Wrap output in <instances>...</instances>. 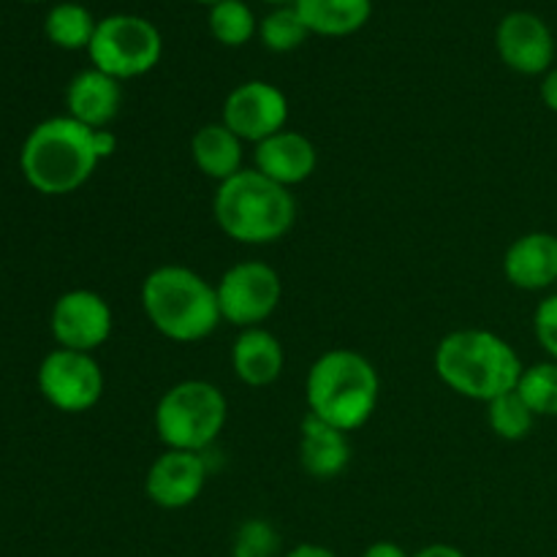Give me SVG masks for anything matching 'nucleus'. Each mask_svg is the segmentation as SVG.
Returning a JSON list of instances; mask_svg holds the SVG:
<instances>
[{
    "label": "nucleus",
    "instance_id": "obj_1",
    "mask_svg": "<svg viewBox=\"0 0 557 557\" xmlns=\"http://www.w3.org/2000/svg\"><path fill=\"white\" fill-rule=\"evenodd\" d=\"M435 373L455 395L490 403L517 389L520 354L490 330H455L435 348Z\"/></svg>",
    "mask_w": 557,
    "mask_h": 557
},
{
    "label": "nucleus",
    "instance_id": "obj_2",
    "mask_svg": "<svg viewBox=\"0 0 557 557\" xmlns=\"http://www.w3.org/2000/svg\"><path fill=\"white\" fill-rule=\"evenodd\" d=\"M212 215L234 243L272 245L292 232L297 221V199L292 188L264 177L259 169H243L218 185Z\"/></svg>",
    "mask_w": 557,
    "mask_h": 557
},
{
    "label": "nucleus",
    "instance_id": "obj_3",
    "mask_svg": "<svg viewBox=\"0 0 557 557\" xmlns=\"http://www.w3.org/2000/svg\"><path fill=\"white\" fill-rule=\"evenodd\" d=\"M381 379L373 362L351 348L324 351L308 370L305 400L310 417L354 433L373 417L379 406Z\"/></svg>",
    "mask_w": 557,
    "mask_h": 557
},
{
    "label": "nucleus",
    "instance_id": "obj_4",
    "mask_svg": "<svg viewBox=\"0 0 557 557\" xmlns=\"http://www.w3.org/2000/svg\"><path fill=\"white\" fill-rule=\"evenodd\" d=\"M98 163L96 128H87L69 114L38 123L20 152L27 185L44 196L74 194L92 177Z\"/></svg>",
    "mask_w": 557,
    "mask_h": 557
},
{
    "label": "nucleus",
    "instance_id": "obj_5",
    "mask_svg": "<svg viewBox=\"0 0 557 557\" xmlns=\"http://www.w3.org/2000/svg\"><path fill=\"white\" fill-rule=\"evenodd\" d=\"M139 299L152 330L174 343L205 341L223 321L215 286L190 267L163 264L152 270L141 283Z\"/></svg>",
    "mask_w": 557,
    "mask_h": 557
},
{
    "label": "nucleus",
    "instance_id": "obj_6",
    "mask_svg": "<svg viewBox=\"0 0 557 557\" xmlns=\"http://www.w3.org/2000/svg\"><path fill=\"white\" fill-rule=\"evenodd\" d=\"M228 403L215 384L201 379L180 381L156 406V433L166 449L205 455L226 428Z\"/></svg>",
    "mask_w": 557,
    "mask_h": 557
},
{
    "label": "nucleus",
    "instance_id": "obj_7",
    "mask_svg": "<svg viewBox=\"0 0 557 557\" xmlns=\"http://www.w3.org/2000/svg\"><path fill=\"white\" fill-rule=\"evenodd\" d=\"M87 54L92 69L117 82L145 76L163 54V38L150 20L136 14H112L98 22Z\"/></svg>",
    "mask_w": 557,
    "mask_h": 557
},
{
    "label": "nucleus",
    "instance_id": "obj_8",
    "mask_svg": "<svg viewBox=\"0 0 557 557\" xmlns=\"http://www.w3.org/2000/svg\"><path fill=\"white\" fill-rule=\"evenodd\" d=\"M215 294L221 319L239 330H250L275 313L283 297V283L275 267L264 261H239L223 272Z\"/></svg>",
    "mask_w": 557,
    "mask_h": 557
},
{
    "label": "nucleus",
    "instance_id": "obj_9",
    "mask_svg": "<svg viewBox=\"0 0 557 557\" xmlns=\"http://www.w3.org/2000/svg\"><path fill=\"white\" fill-rule=\"evenodd\" d=\"M38 389L44 400L63 413H85L103 397V370L92 354L54 348L38 368Z\"/></svg>",
    "mask_w": 557,
    "mask_h": 557
},
{
    "label": "nucleus",
    "instance_id": "obj_10",
    "mask_svg": "<svg viewBox=\"0 0 557 557\" xmlns=\"http://www.w3.org/2000/svg\"><path fill=\"white\" fill-rule=\"evenodd\" d=\"M286 120L288 98L283 96L281 87L270 85V82H243L223 101L221 123L239 139L253 141V145L281 134L286 128Z\"/></svg>",
    "mask_w": 557,
    "mask_h": 557
},
{
    "label": "nucleus",
    "instance_id": "obj_11",
    "mask_svg": "<svg viewBox=\"0 0 557 557\" xmlns=\"http://www.w3.org/2000/svg\"><path fill=\"white\" fill-rule=\"evenodd\" d=\"M112 308L107 299L87 288L65 292L52 308V337L60 348L92 354L112 335Z\"/></svg>",
    "mask_w": 557,
    "mask_h": 557
},
{
    "label": "nucleus",
    "instance_id": "obj_12",
    "mask_svg": "<svg viewBox=\"0 0 557 557\" xmlns=\"http://www.w3.org/2000/svg\"><path fill=\"white\" fill-rule=\"evenodd\" d=\"M495 47L511 71L525 76L547 74L555 60V38L547 22L531 11H511L495 30Z\"/></svg>",
    "mask_w": 557,
    "mask_h": 557
},
{
    "label": "nucleus",
    "instance_id": "obj_13",
    "mask_svg": "<svg viewBox=\"0 0 557 557\" xmlns=\"http://www.w3.org/2000/svg\"><path fill=\"white\" fill-rule=\"evenodd\" d=\"M210 466L201 451L166 449L156 457L145 476V493L158 509L177 511L194 504L205 490Z\"/></svg>",
    "mask_w": 557,
    "mask_h": 557
},
{
    "label": "nucleus",
    "instance_id": "obj_14",
    "mask_svg": "<svg viewBox=\"0 0 557 557\" xmlns=\"http://www.w3.org/2000/svg\"><path fill=\"white\" fill-rule=\"evenodd\" d=\"M506 281L522 292H544L557 283V237L531 232L517 237L504 256Z\"/></svg>",
    "mask_w": 557,
    "mask_h": 557
},
{
    "label": "nucleus",
    "instance_id": "obj_15",
    "mask_svg": "<svg viewBox=\"0 0 557 557\" xmlns=\"http://www.w3.org/2000/svg\"><path fill=\"white\" fill-rule=\"evenodd\" d=\"M253 161L264 177L292 188V185L313 177L315 166H319V152L308 136L283 128L281 134L256 145Z\"/></svg>",
    "mask_w": 557,
    "mask_h": 557
},
{
    "label": "nucleus",
    "instance_id": "obj_16",
    "mask_svg": "<svg viewBox=\"0 0 557 557\" xmlns=\"http://www.w3.org/2000/svg\"><path fill=\"white\" fill-rule=\"evenodd\" d=\"M120 103H123L120 82L98 69L79 71L65 90L69 117L79 120L87 128H107L117 117Z\"/></svg>",
    "mask_w": 557,
    "mask_h": 557
},
{
    "label": "nucleus",
    "instance_id": "obj_17",
    "mask_svg": "<svg viewBox=\"0 0 557 557\" xmlns=\"http://www.w3.org/2000/svg\"><path fill=\"white\" fill-rule=\"evenodd\" d=\"M283 364H286V354L270 330L264 326L239 330L232 346V368L245 386L261 389V386L275 384L283 373Z\"/></svg>",
    "mask_w": 557,
    "mask_h": 557
},
{
    "label": "nucleus",
    "instance_id": "obj_18",
    "mask_svg": "<svg viewBox=\"0 0 557 557\" xmlns=\"http://www.w3.org/2000/svg\"><path fill=\"white\" fill-rule=\"evenodd\" d=\"M299 462L313 479H321V482L337 479L351 462L348 433L308 413L299 428Z\"/></svg>",
    "mask_w": 557,
    "mask_h": 557
},
{
    "label": "nucleus",
    "instance_id": "obj_19",
    "mask_svg": "<svg viewBox=\"0 0 557 557\" xmlns=\"http://www.w3.org/2000/svg\"><path fill=\"white\" fill-rule=\"evenodd\" d=\"M243 145L245 141L223 123H207L190 139V156L205 177L221 185L243 172Z\"/></svg>",
    "mask_w": 557,
    "mask_h": 557
},
{
    "label": "nucleus",
    "instance_id": "obj_20",
    "mask_svg": "<svg viewBox=\"0 0 557 557\" xmlns=\"http://www.w3.org/2000/svg\"><path fill=\"white\" fill-rule=\"evenodd\" d=\"M294 9L310 33L330 38L362 30L373 14L370 0H294Z\"/></svg>",
    "mask_w": 557,
    "mask_h": 557
},
{
    "label": "nucleus",
    "instance_id": "obj_21",
    "mask_svg": "<svg viewBox=\"0 0 557 557\" xmlns=\"http://www.w3.org/2000/svg\"><path fill=\"white\" fill-rule=\"evenodd\" d=\"M96 27L98 22L79 3H58L44 22V33H47L49 41L60 49H69V52L90 47Z\"/></svg>",
    "mask_w": 557,
    "mask_h": 557
},
{
    "label": "nucleus",
    "instance_id": "obj_22",
    "mask_svg": "<svg viewBox=\"0 0 557 557\" xmlns=\"http://www.w3.org/2000/svg\"><path fill=\"white\" fill-rule=\"evenodd\" d=\"M487 422L498 438L504 441H522L533 430L536 413L531 411L522 395L517 389L495 397L487 403Z\"/></svg>",
    "mask_w": 557,
    "mask_h": 557
},
{
    "label": "nucleus",
    "instance_id": "obj_23",
    "mask_svg": "<svg viewBox=\"0 0 557 557\" xmlns=\"http://www.w3.org/2000/svg\"><path fill=\"white\" fill-rule=\"evenodd\" d=\"M210 33L223 47H245L256 36V16L243 0H221L210 5Z\"/></svg>",
    "mask_w": 557,
    "mask_h": 557
},
{
    "label": "nucleus",
    "instance_id": "obj_24",
    "mask_svg": "<svg viewBox=\"0 0 557 557\" xmlns=\"http://www.w3.org/2000/svg\"><path fill=\"white\" fill-rule=\"evenodd\" d=\"M261 44H264L270 52H294L297 47H302L308 41L310 30L305 27L302 16L297 14L294 5H281L272 14H267L259 25Z\"/></svg>",
    "mask_w": 557,
    "mask_h": 557
},
{
    "label": "nucleus",
    "instance_id": "obj_25",
    "mask_svg": "<svg viewBox=\"0 0 557 557\" xmlns=\"http://www.w3.org/2000/svg\"><path fill=\"white\" fill-rule=\"evenodd\" d=\"M517 392L536 417H557V362L549 359L522 370Z\"/></svg>",
    "mask_w": 557,
    "mask_h": 557
},
{
    "label": "nucleus",
    "instance_id": "obj_26",
    "mask_svg": "<svg viewBox=\"0 0 557 557\" xmlns=\"http://www.w3.org/2000/svg\"><path fill=\"white\" fill-rule=\"evenodd\" d=\"M281 539H277L275 528L267 520H248L237 528L234 536V557H275Z\"/></svg>",
    "mask_w": 557,
    "mask_h": 557
},
{
    "label": "nucleus",
    "instance_id": "obj_27",
    "mask_svg": "<svg viewBox=\"0 0 557 557\" xmlns=\"http://www.w3.org/2000/svg\"><path fill=\"white\" fill-rule=\"evenodd\" d=\"M533 332L549 359L557 362V294H549L539 302L536 313H533Z\"/></svg>",
    "mask_w": 557,
    "mask_h": 557
},
{
    "label": "nucleus",
    "instance_id": "obj_28",
    "mask_svg": "<svg viewBox=\"0 0 557 557\" xmlns=\"http://www.w3.org/2000/svg\"><path fill=\"white\" fill-rule=\"evenodd\" d=\"M542 101L549 112H557V69H549L542 79Z\"/></svg>",
    "mask_w": 557,
    "mask_h": 557
},
{
    "label": "nucleus",
    "instance_id": "obj_29",
    "mask_svg": "<svg viewBox=\"0 0 557 557\" xmlns=\"http://www.w3.org/2000/svg\"><path fill=\"white\" fill-rule=\"evenodd\" d=\"M362 557H411V555H408L406 549L395 542H375L364 549Z\"/></svg>",
    "mask_w": 557,
    "mask_h": 557
},
{
    "label": "nucleus",
    "instance_id": "obj_30",
    "mask_svg": "<svg viewBox=\"0 0 557 557\" xmlns=\"http://www.w3.org/2000/svg\"><path fill=\"white\" fill-rule=\"evenodd\" d=\"M114 150H117V136L112 134L109 128H96V152L98 158H109L114 156Z\"/></svg>",
    "mask_w": 557,
    "mask_h": 557
},
{
    "label": "nucleus",
    "instance_id": "obj_31",
    "mask_svg": "<svg viewBox=\"0 0 557 557\" xmlns=\"http://www.w3.org/2000/svg\"><path fill=\"white\" fill-rule=\"evenodd\" d=\"M286 557H341L332 553L330 547H321V544H297L294 549H288Z\"/></svg>",
    "mask_w": 557,
    "mask_h": 557
},
{
    "label": "nucleus",
    "instance_id": "obj_32",
    "mask_svg": "<svg viewBox=\"0 0 557 557\" xmlns=\"http://www.w3.org/2000/svg\"><path fill=\"white\" fill-rule=\"evenodd\" d=\"M411 557H466V555H462L457 547H451V544H428V547H422Z\"/></svg>",
    "mask_w": 557,
    "mask_h": 557
},
{
    "label": "nucleus",
    "instance_id": "obj_33",
    "mask_svg": "<svg viewBox=\"0 0 557 557\" xmlns=\"http://www.w3.org/2000/svg\"><path fill=\"white\" fill-rule=\"evenodd\" d=\"M199 3H207V5H215V3H221V0H199Z\"/></svg>",
    "mask_w": 557,
    "mask_h": 557
},
{
    "label": "nucleus",
    "instance_id": "obj_34",
    "mask_svg": "<svg viewBox=\"0 0 557 557\" xmlns=\"http://www.w3.org/2000/svg\"><path fill=\"white\" fill-rule=\"evenodd\" d=\"M264 3H277V5H283V3H288V0H264Z\"/></svg>",
    "mask_w": 557,
    "mask_h": 557
},
{
    "label": "nucleus",
    "instance_id": "obj_35",
    "mask_svg": "<svg viewBox=\"0 0 557 557\" xmlns=\"http://www.w3.org/2000/svg\"><path fill=\"white\" fill-rule=\"evenodd\" d=\"M30 3H38V0H30Z\"/></svg>",
    "mask_w": 557,
    "mask_h": 557
}]
</instances>
